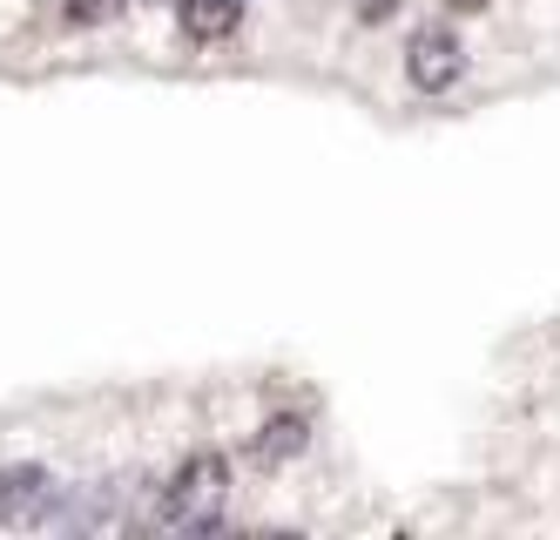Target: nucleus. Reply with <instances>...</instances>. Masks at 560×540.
<instances>
[{
	"label": "nucleus",
	"instance_id": "nucleus-1",
	"mask_svg": "<svg viewBox=\"0 0 560 540\" xmlns=\"http://www.w3.org/2000/svg\"><path fill=\"white\" fill-rule=\"evenodd\" d=\"M223 486H230V467L217 460V452H196V460L176 467V480L163 486V520H170V527H189V533L217 527Z\"/></svg>",
	"mask_w": 560,
	"mask_h": 540
},
{
	"label": "nucleus",
	"instance_id": "nucleus-2",
	"mask_svg": "<svg viewBox=\"0 0 560 540\" xmlns=\"http://www.w3.org/2000/svg\"><path fill=\"white\" fill-rule=\"evenodd\" d=\"M406 74H412V89L446 95L453 81L466 74V48H459V34H453V27H419V34H412V48H406Z\"/></svg>",
	"mask_w": 560,
	"mask_h": 540
},
{
	"label": "nucleus",
	"instance_id": "nucleus-3",
	"mask_svg": "<svg viewBox=\"0 0 560 540\" xmlns=\"http://www.w3.org/2000/svg\"><path fill=\"white\" fill-rule=\"evenodd\" d=\"M55 514V473L48 467H8L0 473V527H34Z\"/></svg>",
	"mask_w": 560,
	"mask_h": 540
},
{
	"label": "nucleus",
	"instance_id": "nucleus-4",
	"mask_svg": "<svg viewBox=\"0 0 560 540\" xmlns=\"http://www.w3.org/2000/svg\"><path fill=\"white\" fill-rule=\"evenodd\" d=\"M183 27L189 41H230L244 27V0H183Z\"/></svg>",
	"mask_w": 560,
	"mask_h": 540
},
{
	"label": "nucleus",
	"instance_id": "nucleus-5",
	"mask_svg": "<svg viewBox=\"0 0 560 540\" xmlns=\"http://www.w3.org/2000/svg\"><path fill=\"white\" fill-rule=\"evenodd\" d=\"M304 439H311V433H304L298 412H277V420L257 433L250 452H257V467H284V460H298V452H304Z\"/></svg>",
	"mask_w": 560,
	"mask_h": 540
},
{
	"label": "nucleus",
	"instance_id": "nucleus-6",
	"mask_svg": "<svg viewBox=\"0 0 560 540\" xmlns=\"http://www.w3.org/2000/svg\"><path fill=\"white\" fill-rule=\"evenodd\" d=\"M453 14H479V8H493V0H446Z\"/></svg>",
	"mask_w": 560,
	"mask_h": 540
}]
</instances>
